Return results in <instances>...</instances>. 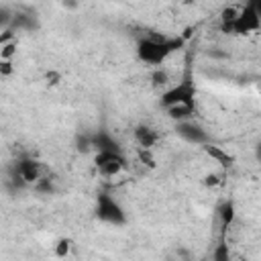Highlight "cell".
<instances>
[{
	"label": "cell",
	"mask_w": 261,
	"mask_h": 261,
	"mask_svg": "<svg viewBox=\"0 0 261 261\" xmlns=\"http://www.w3.org/2000/svg\"><path fill=\"white\" fill-rule=\"evenodd\" d=\"M133 137L139 143V147H147V149H151L159 139L157 130L153 126H149V124H137L135 130H133Z\"/></svg>",
	"instance_id": "cell-8"
},
{
	"label": "cell",
	"mask_w": 261,
	"mask_h": 261,
	"mask_svg": "<svg viewBox=\"0 0 261 261\" xmlns=\"http://www.w3.org/2000/svg\"><path fill=\"white\" fill-rule=\"evenodd\" d=\"M204 184H206V186H218V184H220V177H218L216 173H208V175L204 177Z\"/></svg>",
	"instance_id": "cell-21"
},
{
	"label": "cell",
	"mask_w": 261,
	"mask_h": 261,
	"mask_svg": "<svg viewBox=\"0 0 261 261\" xmlns=\"http://www.w3.org/2000/svg\"><path fill=\"white\" fill-rule=\"evenodd\" d=\"M253 6H255V10H257V14L261 16V0H249Z\"/></svg>",
	"instance_id": "cell-22"
},
{
	"label": "cell",
	"mask_w": 261,
	"mask_h": 261,
	"mask_svg": "<svg viewBox=\"0 0 261 261\" xmlns=\"http://www.w3.org/2000/svg\"><path fill=\"white\" fill-rule=\"evenodd\" d=\"M16 55V39L0 45V59H12Z\"/></svg>",
	"instance_id": "cell-15"
},
{
	"label": "cell",
	"mask_w": 261,
	"mask_h": 261,
	"mask_svg": "<svg viewBox=\"0 0 261 261\" xmlns=\"http://www.w3.org/2000/svg\"><path fill=\"white\" fill-rule=\"evenodd\" d=\"M184 47V39L175 37H143L137 41V57L147 65H161Z\"/></svg>",
	"instance_id": "cell-1"
},
{
	"label": "cell",
	"mask_w": 261,
	"mask_h": 261,
	"mask_svg": "<svg viewBox=\"0 0 261 261\" xmlns=\"http://www.w3.org/2000/svg\"><path fill=\"white\" fill-rule=\"evenodd\" d=\"M41 177H43L41 161H37L33 157H20L14 163V175L10 179H14L22 188V186H35Z\"/></svg>",
	"instance_id": "cell-5"
},
{
	"label": "cell",
	"mask_w": 261,
	"mask_h": 261,
	"mask_svg": "<svg viewBox=\"0 0 261 261\" xmlns=\"http://www.w3.org/2000/svg\"><path fill=\"white\" fill-rule=\"evenodd\" d=\"M33 188H35L37 192H41V194H51V192H53V181L49 179V175H43Z\"/></svg>",
	"instance_id": "cell-17"
},
{
	"label": "cell",
	"mask_w": 261,
	"mask_h": 261,
	"mask_svg": "<svg viewBox=\"0 0 261 261\" xmlns=\"http://www.w3.org/2000/svg\"><path fill=\"white\" fill-rule=\"evenodd\" d=\"M257 31H261V16L257 14L255 6L247 2L243 8H239L232 20V35H251Z\"/></svg>",
	"instance_id": "cell-6"
},
{
	"label": "cell",
	"mask_w": 261,
	"mask_h": 261,
	"mask_svg": "<svg viewBox=\"0 0 261 261\" xmlns=\"http://www.w3.org/2000/svg\"><path fill=\"white\" fill-rule=\"evenodd\" d=\"M92 145L96 151H108V149H120L118 143L104 130H98L96 135H92Z\"/></svg>",
	"instance_id": "cell-11"
},
{
	"label": "cell",
	"mask_w": 261,
	"mask_h": 261,
	"mask_svg": "<svg viewBox=\"0 0 261 261\" xmlns=\"http://www.w3.org/2000/svg\"><path fill=\"white\" fill-rule=\"evenodd\" d=\"M12 27H14L16 31H33V29H37V20H35V16H31V14L16 12V14L12 16Z\"/></svg>",
	"instance_id": "cell-13"
},
{
	"label": "cell",
	"mask_w": 261,
	"mask_h": 261,
	"mask_svg": "<svg viewBox=\"0 0 261 261\" xmlns=\"http://www.w3.org/2000/svg\"><path fill=\"white\" fill-rule=\"evenodd\" d=\"M257 159H259V161H261V143H259V145H257Z\"/></svg>",
	"instance_id": "cell-24"
},
{
	"label": "cell",
	"mask_w": 261,
	"mask_h": 261,
	"mask_svg": "<svg viewBox=\"0 0 261 261\" xmlns=\"http://www.w3.org/2000/svg\"><path fill=\"white\" fill-rule=\"evenodd\" d=\"M0 75L2 77H8L12 73V59H0Z\"/></svg>",
	"instance_id": "cell-19"
},
{
	"label": "cell",
	"mask_w": 261,
	"mask_h": 261,
	"mask_svg": "<svg viewBox=\"0 0 261 261\" xmlns=\"http://www.w3.org/2000/svg\"><path fill=\"white\" fill-rule=\"evenodd\" d=\"M63 4H67V6L73 8V6H75V0H63Z\"/></svg>",
	"instance_id": "cell-23"
},
{
	"label": "cell",
	"mask_w": 261,
	"mask_h": 261,
	"mask_svg": "<svg viewBox=\"0 0 261 261\" xmlns=\"http://www.w3.org/2000/svg\"><path fill=\"white\" fill-rule=\"evenodd\" d=\"M165 110H167V116H169L171 120L184 122V120H190V118L194 116L196 106H192V104H173V106H169V108H165Z\"/></svg>",
	"instance_id": "cell-10"
},
{
	"label": "cell",
	"mask_w": 261,
	"mask_h": 261,
	"mask_svg": "<svg viewBox=\"0 0 261 261\" xmlns=\"http://www.w3.org/2000/svg\"><path fill=\"white\" fill-rule=\"evenodd\" d=\"M212 257H214L216 261H226V259H228V251H226V245L222 243V245H220V247L214 251V255H212Z\"/></svg>",
	"instance_id": "cell-20"
},
{
	"label": "cell",
	"mask_w": 261,
	"mask_h": 261,
	"mask_svg": "<svg viewBox=\"0 0 261 261\" xmlns=\"http://www.w3.org/2000/svg\"><path fill=\"white\" fill-rule=\"evenodd\" d=\"M202 149H204V153L210 157V159H214L216 163H220L222 167H230L232 163H234V157L228 153V151H224L222 147H218V145H214V143H204L202 145Z\"/></svg>",
	"instance_id": "cell-9"
},
{
	"label": "cell",
	"mask_w": 261,
	"mask_h": 261,
	"mask_svg": "<svg viewBox=\"0 0 261 261\" xmlns=\"http://www.w3.org/2000/svg\"><path fill=\"white\" fill-rule=\"evenodd\" d=\"M69 249H71V241L69 239H59L57 245H55V255L57 257H65L69 253Z\"/></svg>",
	"instance_id": "cell-18"
},
{
	"label": "cell",
	"mask_w": 261,
	"mask_h": 261,
	"mask_svg": "<svg viewBox=\"0 0 261 261\" xmlns=\"http://www.w3.org/2000/svg\"><path fill=\"white\" fill-rule=\"evenodd\" d=\"M151 82L155 88H163V86H169V71H165L163 67H157L153 73H151Z\"/></svg>",
	"instance_id": "cell-14"
},
{
	"label": "cell",
	"mask_w": 261,
	"mask_h": 261,
	"mask_svg": "<svg viewBox=\"0 0 261 261\" xmlns=\"http://www.w3.org/2000/svg\"><path fill=\"white\" fill-rule=\"evenodd\" d=\"M234 204L230 200H224L220 206H218V218H220V226L222 230H226L232 222H234Z\"/></svg>",
	"instance_id": "cell-12"
},
{
	"label": "cell",
	"mask_w": 261,
	"mask_h": 261,
	"mask_svg": "<svg viewBox=\"0 0 261 261\" xmlns=\"http://www.w3.org/2000/svg\"><path fill=\"white\" fill-rule=\"evenodd\" d=\"M175 133H177V137H181L184 141H188V143H192V145H200V147L210 141V135H208L198 122H194L192 118H190V120H184V122H177Z\"/></svg>",
	"instance_id": "cell-7"
},
{
	"label": "cell",
	"mask_w": 261,
	"mask_h": 261,
	"mask_svg": "<svg viewBox=\"0 0 261 261\" xmlns=\"http://www.w3.org/2000/svg\"><path fill=\"white\" fill-rule=\"evenodd\" d=\"M96 216L98 220L106 222V224H112V226H122L126 222V214L122 210V206L106 192L98 194V200H96Z\"/></svg>",
	"instance_id": "cell-3"
},
{
	"label": "cell",
	"mask_w": 261,
	"mask_h": 261,
	"mask_svg": "<svg viewBox=\"0 0 261 261\" xmlns=\"http://www.w3.org/2000/svg\"><path fill=\"white\" fill-rule=\"evenodd\" d=\"M159 104H161V108H169L173 104H192V106H196V86L192 84L190 77H186L179 84L169 86L161 94Z\"/></svg>",
	"instance_id": "cell-2"
},
{
	"label": "cell",
	"mask_w": 261,
	"mask_h": 261,
	"mask_svg": "<svg viewBox=\"0 0 261 261\" xmlns=\"http://www.w3.org/2000/svg\"><path fill=\"white\" fill-rule=\"evenodd\" d=\"M96 169L104 177H114L126 169V157L122 155L120 149H108V151H96L94 157Z\"/></svg>",
	"instance_id": "cell-4"
},
{
	"label": "cell",
	"mask_w": 261,
	"mask_h": 261,
	"mask_svg": "<svg viewBox=\"0 0 261 261\" xmlns=\"http://www.w3.org/2000/svg\"><path fill=\"white\" fill-rule=\"evenodd\" d=\"M139 161L147 167H155V157H153L151 149H147V147H139Z\"/></svg>",
	"instance_id": "cell-16"
}]
</instances>
